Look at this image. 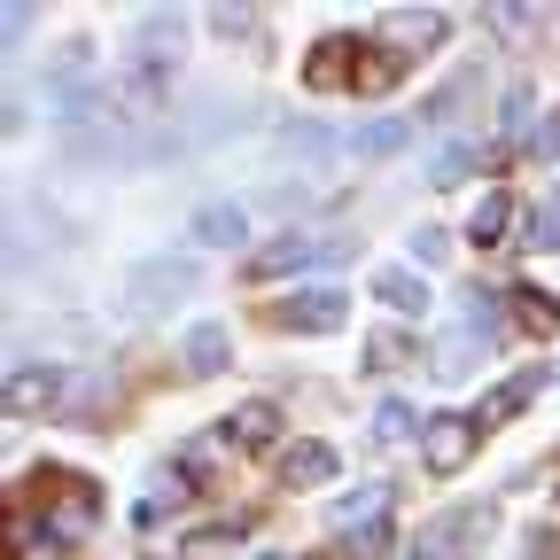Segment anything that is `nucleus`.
I'll return each instance as SVG.
<instances>
[{
	"mask_svg": "<svg viewBox=\"0 0 560 560\" xmlns=\"http://www.w3.org/2000/svg\"><path fill=\"white\" fill-rule=\"evenodd\" d=\"M482 529H490L482 506H452V514H436V522L412 529V560H475Z\"/></svg>",
	"mask_w": 560,
	"mask_h": 560,
	"instance_id": "1",
	"label": "nucleus"
},
{
	"mask_svg": "<svg viewBox=\"0 0 560 560\" xmlns=\"http://www.w3.org/2000/svg\"><path fill=\"white\" fill-rule=\"evenodd\" d=\"M420 452H429L436 475H459L475 459V420L467 412H429V429H420Z\"/></svg>",
	"mask_w": 560,
	"mask_h": 560,
	"instance_id": "2",
	"label": "nucleus"
},
{
	"mask_svg": "<svg viewBox=\"0 0 560 560\" xmlns=\"http://www.w3.org/2000/svg\"><path fill=\"white\" fill-rule=\"evenodd\" d=\"M94 522H102V499H94V490H55L47 514H39L47 545H86V537H94Z\"/></svg>",
	"mask_w": 560,
	"mask_h": 560,
	"instance_id": "3",
	"label": "nucleus"
},
{
	"mask_svg": "<svg viewBox=\"0 0 560 560\" xmlns=\"http://www.w3.org/2000/svg\"><path fill=\"white\" fill-rule=\"evenodd\" d=\"M280 327H296V335H319V327H342L350 319V289H296L289 304H272Z\"/></svg>",
	"mask_w": 560,
	"mask_h": 560,
	"instance_id": "4",
	"label": "nucleus"
},
{
	"mask_svg": "<svg viewBox=\"0 0 560 560\" xmlns=\"http://www.w3.org/2000/svg\"><path fill=\"white\" fill-rule=\"evenodd\" d=\"M327 257H342V242H312V234H280L272 249H257V257H249V272H257V280H280V272H304V265H327Z\"/></svg>",
	"mask_w": 560,
	"mask_h": 560,
	"instance_id": "5",
	"label": "nucleus"
},
{
	"mask_svg": "<svg viewBox=\"0 0 560 560\" xmlns=\"http://www.w3.org/2000/svg\"><path fill=\"white\" fill-rule=\"evenodd\" d=\"M389 506H397V490H389V482H366L359 499H342V506H335V529H342V537H382Z\"/></svg>",
	"mask_w": 560,
	"mask_h": 560,
	"instance_id": "6",
	"label": "nucleus"
},
{
	"mask_svg": "<svg viewBox=\"0 0 560 560\" xmlns=\"http://www.w3.org/2000/svg\"><path fill=\"white\" fill-rule=\"evenodd\" d=\"M55 405H62V374H55V366H24V374H9V412H16V420L55 412Z\"/></svg>",
	"mask_w": 560,
	"mask_h": 560,
	"instance_id": "7",
	"label": "nucleus"
},
{
	"mask_svg": "<svg viewBox=\"0 0 560 560\" xmlns=\"http://www.w3.org/2000/svg\"><path fill=\"white\" fill-rule=\"evenodd\" d=\"M195 242H202V249H242V242H249L242 202H202V210H195Z\"/></svg>",
	"mask_w": 560,
	"mask_h": 560,
	"instance_id": "8",
	"label": "nucleus"
},
{
	"mask_svg": "<svg viewBox=\"0 0 560 560\" xmlns=\"http://www.w3.org/2000/svg\"><path fill=\"white\" fill-rule=\"evenodd\" d=\"M226 436H234V444H249V452H265V444H280V405H265V397H249V405H234V412H226Z\"/></svg>",
	"mask_w": 560,
	"mask_h": 560,
	"instance_id": "9",
	"label": "nucleus"
},
{
	"mask_svg": "<svg viewBox=\"0 0 560 560\" xmlns=\"http://www.w3.org/2000/svg\"><path fill=\"white\" fill-rule=\"evenodd\" d=\"M226 359H234V335H226L219 319H202V327L187 335V374H219Z\"/></svg>",
	"mask_w": 560,
	"mask_h": 560,
	"instance_id": "10",
	"label": "nucleus"
},
{
	"mask_svg": "<svg viewBox=\"0 0 560 560\" xmlns=\"http://www.w3.org/2000/svg\"><path fill=\"white\" fill-rule=\"evenodd\" d=\"M506 226H514V195H506V187H482V202H475V219H467L475 249H482V242H506Z\"/></svg>",
	"mask_w": 560,
	"mask_h": 560,
	"instance_id": "11",
	"label": "nucleus"
},
{
	"mask_svg": "<svg viewBox=\"0 0 560 560\" xmlns=\"http://www.w3.org/2000/svg\"><path fill=\"white\" fill-rule=\"evenodd\" d=\"M374 296H382L389 312H412V319L429 312V289H420V280H412L405 265H382V272H374Z\"/></svg>",
	"mask_w": 560,
	"mask_h": 560,
	"instance_id": "12",
	"label": "nucleus"
},
{
	"mask_svg": "<svg viewBox=\"0 0 560 560\" xmlns=\"http://www.w3.org/2000/svg\"><path fill=\"white\" fill-rule=\"evenodd\" d=\"M537 389H545V374H514V382H499V389L482 397V420H514V412H529Z\"/></svg>",
	"mask_w": 560,
	"mask_h": 560,
	"instance_id": "13",
	"label": "nucleus"
},
{
	"mask_svg": "<svg viewBox=\"0 0 560 560\" xmlns=\"http://www.w3.org/2000/svg\"><path fill=\"white\" fill-rule=\"evenodd\" d=\"M179 289H187V265H140V272H132V304H140V312H149L156 296L172 304Z\"/></svg>",
	"mask_w": 560,
	"mask_h": 560,
	"instance_id": "14",
	"label": "nucleus"
},
{
	"mask_svg": "<svg viewBox=\"0 0 560 560\" xmlns=\"http://www.w3.org/2000/svg\"><path fill=\"white\" fill-rule=\"evenodd\" d=\"M304 79L327 94V86H342V79H359V62H350V39H327L312 62H304Z\"/></svg>",
	"mask_w": 560,
	"mask_h": 560,
	"instance_id": "15",
	"label": "nucleus"
},
{
	"mask_svg": "<svg viewBox=\"0 0 560 560\" xmlns=\"http://www.w3.org/2000/svg\"><path fill=\"white\" fill-rule=\"evenodd\" d=\"M327 475H335V452H327V444H289V482L312 490V482H327Z\"/></svg>",
	"mask_w": 560,
	"mask_h": 560,
	"instance_id": "16",
	"label": "nucleus"
},
{
	"mask_svg": "<svg viewBox=\"0 0 560 560\" xmlns=\"http://www.w3.org/2000/svg\"><path fill=\"white\" fill-rule=\"evenodd\" d=\"M389 32H397L405 47H429V39L444 32V16H436V9H397V16H389Z\"/></svg>",
	"mask_w": 560,
	"mask_h": 560,
	"instance_id": "17",
	"label": "nucleus"
},
{
	"mask_svg": "<svg viewBox=\"0 0 560 560\" xmlns=\"http://www.w3.org/2000/svg\"><path fill=\"white\" fill-rule=\"evenodd\" d=\"M405 436H412V405H405V397L374 405V444H405Z\"/></svg>",
	"mask_w": 560,
	"mask_h": 560,
	"instance_id": "18",
	"label": "nucleus"
},
{
	"mask_svg": "<svg viewBox=\"0 0 560 560\" xmlns=\"http://www.w3.org/2000/svg\"><path fill=\"white\" fill-rule=\"evenodd\" d=\"M475 164H482V156H475V149H467V140H452V149H444V156H436V164H429V179H436V187H459V179H467V172H475Z\"/></svg>",
	"mask_w": 560,
	"mask_h": 560,
	"instance_id": "19",
	"label": "nucleus"
},
{
	"mask_svg": "<svg viewBox=\"0 0 560 560\" xmlns=\"http://www.w3.org/2000/svg\"><path fill=\"white\" fill-rule=\"evenodd\" d=\"M405 132H412V125H366L350 149H359V156H389V149H405Z\"/></svg>",
	"mask_w": 560,
	"mask_h": 560,
	"instance_id": "20",
	"label": "nucleus"
},
{
	"mask_svg": "<svg viewBox=\"0 0 560 560\" xmlns=\"http://www.w3.org/2000/svg\"><path fill=\"white\" fill-rule=\"evenodd\" d=\"M529 125H537V94L514 86V94H506V140H529Z\"/></svg>",
	"mask_w": 560,
	"mask_h": 560,
	"instance_id": "21",
	"label": "nucleus"
},
{
	"mask_svg": "<svg viewBox=\"0 0 560 560\" xmlns=\"http://www.w3.org/2000/svg\"><path fill=\"white\" fill-rule=\"evenodd\" d=\"M187 499V467H156V482H149V514L156 506H179Z\"/></svg>",
	"mask_w": 560,
	"mask_h": 560,
	"instance_id": "22",
	"label": "nucleus"
},
{
	"mask_svg": "<svg viewBox=\"0 0 560 560\" xmlns=\"http://www.w3.org/2000/svg\"><path fill=\"white\" fill-rule=\"evenodd\" d=\"M289 149H296V156H327V149H335V132H319V125H289Z\"/></svg>",
	"mask_w": 560,
	"mask_h": 560,
	"instance_id": "23",
	"label": "nucleus"
},
{
	"mask_svg": "<svg viewBox=\"0 0 560 560\" xmlns=\"http://www.w3.org/2000/svg\"><path fill=\"white\" fill-rule=\"evenodd\" d=\"M412 257H420V265H444V257H452V242H444L436 226H420V234H412Z\"/></svg>",
	"mask_w": 560,
	"mask_h": 560,
	"instance_id": "24",
	"label": "nucleus"
},
{
	"mask_svg": "<svg viewBox=\"0 0 560 560\" xmlns=\"http://www.w3.org/2000/svg\"><path fill=\"white\" fill-rule=\"evenodd\" d=\"M529 242H537V249H560V202H552V210H537V219H529Z\"/></svg>",
	"mask_w": 560,
	"mask_h": 560,
	"instance_id": "25",
	"label": "nucleus"
},
{
	"mask_svg": "<svg viewBox=\"0 0 560 560\" xmlns=\"http://www.w3.org/2000/svg\"><path fill=\"white\" fill-rule=\"evenodd\" d=\"M389 79H397V55H366L359 62V86H389Z\"/></svg>",
	"mask_w": 560,
	"mask_h": 560,
	"instance_id": "26",
	"label": "nucleus"
},
{
	"mask_svg": "<svg viewBox=\"0 0 560 560\" xmlns=\"http://www.w3.org/2000/svg\"><path fill=\"white\" fill-rule=\"evenodd\" d=\"M265 560H280V552H265Z\"/></svg>",
	"mask_w": 560,
	"mask_h": 560,
	"instance_id": "27",
	"label": "nucleus"
}]
</instances>
